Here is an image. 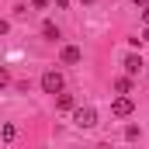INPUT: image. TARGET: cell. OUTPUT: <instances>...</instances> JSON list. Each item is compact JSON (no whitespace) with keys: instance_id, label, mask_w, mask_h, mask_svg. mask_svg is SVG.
I'll return each mask as SVG.
<instances>
[{"instance_id":"1","label":"cell","mask_w":149,"mask_h":149,"mask_svg":"<svg viewBox=\"0 0 149 149\" xmlns=\"http://www.w3.org/2000/svg\"><path fill=\"white\" fill-rule=\"evenodd\" d=\"M63 87H66V80H63L59 70H45V73H42V90H45V94H59Z\"/></svg>"},{"instance_id":"2","label":"cell","mask_w":149,"mask_h":149,"mask_svg":"<svg viewBox=\"0 0 149 149\" xmlns=\"http://www.w3.org/2000/svg\"><path fill=\"white\" fill-rule=\"evenodd\" d=\"M73 121L80 125V128H94V125H97V111H94V108H76Z\"/></svg>"},{"instance_id":"3","label":"cell","mask_w":149,"mask_h":149,"mask_svg":"<svg viewBox=\"0 0 149 149\" xmlns=\"http://www.w3.org/2000/svg\"><path fill=\"white\" fill-rule=\"evenodd\" d=\"M132 111H135V101H132V97H125V94H121V97H114L111 114H118V118H128Z\"/></svg>"},{"instance_id":"4","label":"cell","mask_w":149,"mask_h":149,"mask_svg":"<svg viewBox=\"0 0 149 149\" xmlns=\"http://www.w3.org/2000/svg\"><path fill=\"white\" fill-rule=\"evenodd\" d=\"M142 66H146V63H142V56H135V52H128V56H125V73H128V76H139V73H142Z\"/></svg>"},{"instance_id":"5","label":"cell","mask_w":149,"mask_h":149,"mask_svg":"<svg viewBox=\"0 0 149 149\" xmlns=\"http://www.w3.org/2000/svg\"><path fill=\"white\" fill-rule=\"evenodd\" d=\"M59 59H63L66 66H73V63H80V59H83V52H80L76 45H63V52H59Z\"/></svg>"},{"instance_id":"6","label":"cell","mask_w":149,"mask_h":149,"mask_svg":"<svg viewBox=\"0 0 149 149\" xmlns=\"http://www.w3.org/2000/svg\"><path fill=\"white\" fill-rule=\"evenodd\" d=\"M56 108H59V111H73V108H76L73 94H63V90H59V97H56Z\"/></svg>"},{"instance_id":"7","label":"cell","mask_w":149,"mask_h":149,"mask_svg":"<svg viewBox=\"0 0 149 149\" xmlns=\"http://www.w3.org/2000/svg\"><path fill=\"white\" fill-rule=\"evenodd\" d=\"M114 90H118V94H128V90H132V76H128V73L118 76V80H114Z\"/></svg>"},{"instance_id":"8","label":"cell","mask_w":149,"mask_h":149,"mask_svg":"<svg viewBox=\"0 0 149 149\" xmlns=\"http://www.w3.org/2000/svg\"><path fill=\"white\" fill-rule=\"evenodd\" d=\"M42 35L49 38V42H56V38H59V28H56L52 21H45V24H42Z\"/></svg>"},{"instance_id":"9","label":"cell","mask_w":149,"mask_h":149,"mask_svg":"<svg viewBox=\"0 0 149 149\" xmlns=\"http://www.w3.org/2000/svg\"><path fill=\"white\" fill-rule=\"evenodd\" d=\"M139 135H142V128H139V125H125V139H132V142H135Z\"/></svg>"},{"instance_id":"10","label":"cell","mask_w":149,"mask_h":149,"mask_svg":"<svg viewBox=\"0 0 149 149\" xmlns=\"http://www.w3.org/2000/svg\"><path fill=\"white\" fill-rule=\"evenodd\" d=\"M0 135H3V142H10V139L17 135V128H14V125H3V132H0Z\"/></svg>"},{"instance_id":"11","label":"cell","mask_w":149,"mask_h":149,"mask_svg":"<svg viewBox=\"0 0 149 149\" xmlns=\"http://www.w3.org/2000/svg\"><path fill=\"white\" fill-rule=\"evenodd\" d=\"M7 83H10V73H7V66H0V90H3Z\"/></svg>"},{"instance_id":"12","label":"cell","mask_w":149,"mask_h":149,"mask_svg":"<svg viewBox=\"0 0 149 149\" xmlns=\"http://www.w3.org/2000/svg\"><path fill=\"white\" fill-rule=\"evenodd\" d=\"M49 3H52V0H31V7H38V10H42V7H49Z\"/></svg>"},{"instance_id":"13","label":"cell","mask_w":149,"mask_h":149,"mask_svg":"<svg viewBox=\"0 0 149 149\" xmlns=\"http://www.w3.org/2000/svg\"><path fill=\"white\" fill-rule=\"evenodd\" d=\"M52 3H56L59 10H66V3H70V0H52Z\"/></svg>"},{"instance_id":"14","label":"cell","mask_w":149,"mask_h":149,"mask_svg":"<svg viewBox=\"0 0 149 149\" xmlns=\"http://www.w3.org/2000/svg\"><path fill=\"white\" fill-rule=\"evenodd\" d=\"M142 21H146V24H149V3H146V7H142Z\"/></svg>"},{"instance_id":"15","label":"cell","mask_w":149,"mask_h":149,"mask_svg":"<svg viewBox=\"0 0 149 149\" xmlns=\"http://www.w3.org/2000/svg\"><path fill=\"white\" fill-rule=\"evenodd\" d=\"M132 3H135V7H146V3H149V0H132Z\"/></svg>"},{"instance_id":"16","label":"cell","mask_w":149,"mask_h":149,"mask_svg":"<svg viewBox=\"0 0 149 149\" xmlns=\"http://www.w3.org/2000/svg\"><path fill=\"white\" fill-rule=\"evenodd\" d=\"M142 42H149V24H146V31H142Z\"/></svg>"},{"instance_id":"17","label":"cell","mask_w":149,"mask_h":149,"mask_svg":"<svg viewBox=\"0 0 149 149\" xmlns=\"http://www.w3.org/2000/svg\"><path fill=\"white\" fill-rule=\"evenodd\" d=\"M80 3H94V0H80Z\"/></svg>"}]
</instances>
